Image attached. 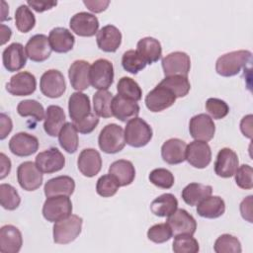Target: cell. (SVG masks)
Returning <instances> with one entry per match:
<instances>
[{
  "label": "cell",
  "instance_id": "ee69618b",
  "mask_svg": "<svg viewBox=\"0 0 253 253\" xmlns=\"http://www.w3.org/2000/svg\"><path fill=\"white\" fill-rule=\"evenodd\" d=\"M213 250L216 253H240L242 248L237 237L225 233L216 238L213 245Z\"/></svg>",
  "mask_w": 253,
  "mask_h": 253
},
{
  "label": "cell",
  "instance_id": "7bdbcfd3",
  "mask_svg": "<svg viewBox=\"0 0 253 253\" xmlns=\"http://www.w3.org/2000/svg\"><path fill=\"white\" fill-rule=\"evenodd\" d=\"M0 203L3 209L8 211L16 210L21 203L20 195L10 184L0 185Z\"/></svg>",
  "mask_w": 253,
  "mask_h": 253
},
{
  "label": "cell",
  "instance_id": "ffe728a7",
  "mask_svg": "<svg viewBox=\"0 0 253 253\" xmlns=\"http://www.w3.org/2000/svg\"><path fill=\"white\" fill-rule=\"evenodd\" d=\"M27 57L26 49L20 42L9 44L2 53L3 65L9 72L21 70L27 63Z\"/></svg>",
  "mask_w": 253,
  "mask_h": 253
},
{
  "label": "cell",
  "instance_id": "603a6c76",
  "mask_svg": "<svg viewBox=\"0 0 253 253\" xmlns=\"http://www.w3.org/2000/svg\"><path fill=\"white\" fill-rule=\"evenodd\" d=\"M90 64L86 60H75L68 69L71 87L76 91H84L90 86Z\"/></svg>",
  "mask_w": 253,
  "mask_h": 253
},
{
  "label": "cell",
  "instance_id": "7dc6e473",
  "mask_svg": "<svg viewBox=\"0 0 253 253\" xmlns=\"http://www.w3.org/2000/svg\"><path fill=\"white\" fill-rule=\"evenodd\" d=\"M148 178L154 186L161 189H170L175 182L172 172L165 168H156L152 170Z\"/></svg>",
  "mask_w": 253,
  "mask_h": 253
},
{
  "label": "cell",
  "instance_id": "4316f807",
  "mask_svg": "<svg viewBox=\"0 0 253 253\" xmlns=\"http://www.w3.org/2000/svg\"><path fill=\"white\" fill-rule=\"evenodd\" d=\"M51 49L57 53H66L73 48L75 38L72 33L63 27L53 28L48 35Z\"/></svg>",
  "mask_w": 253,
  "mask_h": 253
},
{
  "label": "cell",
  "instance_id": "f5cc1de1",
  "mask_svg": "<svg viewBox=\"0 0 253 253\" xmlns=\"http://www.w3.org/2000/svg\"><path fill=\"white\" fill-rule=\"evenodd\" d=\"M252 200L253 196L246 197L240 204V212L242 217L248 222L252 223Z\"/></svg>",
  "mask_w": 253,
  "mask_h": 253
},
{
  "label": "cell",
  "instance_id": "83f0119b",
  "mask_svg": "<svg viewBox=\"0 0 253 253\" xmlns=\"http://www.w3.org/2000/svg\"><path fill=\"white\" fill-rule=\"evenodd\" d=\"M68 112L72 123L87 117L92 112L89 97L79 91L72 93L68 99Z\"/></svg>",
  "mask_w": 253,
  "mask_h": 253
},
{
  "label": "cell",
  "instance_id": "c3c4849f",
  "mask_svg": "<svg viewBox=\"0 0 253 253\" xmlns=\"http://www.w3.org/2000/svg\"><path fill=\"white\" fill-rule=\"evenodd\" d=\"M172 235V230L167 222L154 224L147 230V238L158 244L168 241Z\"/></svg>",
  "mask_w": 253,
  "mask_h": 253
},
{
  "label": "cell",
  "instance_id": "b9f144b4",
  "mask_svg": "<svg viewBox=\"0 0 253 253\" xmlns=\"http://www.w3.org/2000/svg\"><path fill=\"white\" fill-rule=\"evenodd\" d=\"M145 60L136 51V49H129L124 52L122 56V65L124 69L131 74H136L146 66Z\"/></svg>",
  "mask_w": 253,
  "mask_h": 253
},
{
  "label": "cell",
  "instance_id": "816d5d0a",
  "mask_svg": "<svg viewBox=\"0 0 253 253\" xmlns=\"http://www.w3.org/2000/svg\"><path fill=\"white\" fill-rule=\"evenodd\" d=\"M72 124L74 125L77 131H79L80 133H83V134H88V133L92 132L95 129V127L97 126V125L99 124V117L95 113L91 112L84 119H82L78 122H73Z\"/></svg>",
  "mask_w": 253,
  "mask_h": 253
},
{
  "label": "cell",
  "instance_id": "d4e9b609",
  "mask_svg": "<svg viewBox=\"0 0 253 253\" xmlns=\"http://www.w3.org/2000/svg\"><path fill=\"white\" fill-rule=\"evenodd\" d=\"M187 144L180 138H170L161 146L163 160L171 165L180 164L186 160Z\"/></svg>",
  "mask_w": 253,
  "mask_h": 253
},
{
  "label": "cell",
  "instance_id": "7402d4cb",
  "mask_svg": "<svg viewBox=\"0 0 253 253\" xmlns=\"http://www.w3.org/2000/svg\"><path fill=\"white\" fill-rule=\"evenodd\" d=\"M98 47L105 52H115L122 43V33L114 25L104 26L96 36Z\"/></svg>",
  "mask_w": 253,
  "mask_h": 253
},
{
  "label": "cell",
  "instance_id": "91938a15",
  "mask_svg": "<svg viewBox=\"0 0 253 253\" xmlns=\"http://www.w3.org/2000/svg\"><path fill=\"white\" fill-rule=\"evenodd\" d=\"M11 35H12V30L9 27L2 24L1 25V45L5 44L10 40Z\"/></svg>",
  "mask_w": 253,
  "mask_h": 253
},
{
  "label": "cell",
  "instance_id": "836d02e7",
  "mask_svg": "<svg viewBox=\"0 0 253 253\" xmlns=\"http://www.w3.org/2000/svg\"><path fill=\"white\" fill-rule=\"evenodd\" d=\"M212 187L201 183H190L182 191V199L189 206H197L203 200L211 196Z\"/></svg>",
  "mask_w": 253,
  "mask_h": 253
},
{
  "label": "cell",
  "instance_id": "94428289",
  "mask_svg": "<svg viewBox=\"0 0 253 253\" xmlns=\"http://www.w3.org/2000/svg\"><path fill=\"white\" fill-rule=\"evenodd\" d=\"M1 4H2V17H1V21L3 22L7 17V14L9 13V7L7 6V4H6V2L5 1H2L1 2Z\"/></svg>",
  "mask_w": 253,
  "mask_h": 253
},
{
  "label": "cell",
  "instance_id": "3957f363",
  "mask_svg": "<svg viewBox=\"0 0 253 253\" xmlns=\"http://www.w3.org/2000/svg\"><path fill=\"white\" fill-rule=\"evenodd\" d=\"M98 143L103 152L108 154L118 153L126 145L125 130L117 124H109L100 131Z\"/></svg>",
  "mask_w": 253,
  "mask_h": 253
},
{
  "label": "cell",
  "instance_id": "30bf717a",
  "mask_svg": "<svg viewBox=\"0 0 253 253\" xmlns=\"http://www.w3.org/2000/svg\"><path fill=\"white\" fill-rule=\"evenodd\" d=\"M189 131L195 140L208 142L214 135L215 126L209 115L199 114L190 120Z\"/></svg>",
  "mask_w": 253,
  "mask_h": 253
},
{
  "label": "cell",
  "instance_id": "2e32d148",
  "mask_svg": "<svg viewBox=\"0 0 253 253\" xmlns=\"http://www.w3.org/2000/svg\"><path fill=\"white\" fill-rule=\"evenodd\" d=\"M69 26L72 32L80 37H92L98 33V18L88 12H79L70 19Z\"/></svg>",
  "mask_w": 253,
  "mask_h": 253
},
{
  "label": "cell",
  "instance_id": "8d00e7d4",
  "mask_svg": "<svg viewBox=\"0 0 253 253\" xmlns=\"http://www.w3.org/2000/svg\"><path fill=\"white\" fill-rule=\"evenodd\" d=\"M60 146L68 153H74L78 148V134L72 123H65L58 134Z\"/></svg>",
  "mask_w": 253,
  "mask_h": 253
},
{
  "label": "cell",
  "instance_id": "52a82bcc",
  "mask_svg": "<svg viewBox=\"0 0 253 253\" xmlns=\"http://www.w3.org/2000/svg\"><path fill=\"white\" fill-rule=\"evenodd\" d=\"M41 92L51 99L59 98L66 90V83L63 74L56 69L45 71L40 80Z\"/></svg>",
  "mask_w": 253,
  "mask_h": 253
},
{
  "label": "cell",
  "instance_id": "5bb4252c",
  "mask_svg": "<svg viewBox=\"0 0 253 253\" xmlns=\"http://www.w3.org/2000/svg\"><path fill=\"white\" fill-rule=\"evenodd\" d=\"M36 77L28 71L16 73L6 84V90L14 96H29L36 91Z\"/></svg>",
  "mask_w": 253,
  "mask_h": 253
},
{
  "label": "cell",
  "instance_id": "f907efd6",
  "mask_svg": "<svg viewBox=\"0 0 253 253\" xmlns=\"http://www.w3.org/2000/svg\"><path fill=\"white\" fill-rule=\"evenodd\" d=\"M235 182L237 186L244 190L253 188V170L250 165L243 164L235 172Z\"/></svg>",
  "mask_w": 253,
  "mask_h": 253
},
{
  "label": "cell",
  "instance_id": "f1b7e54d",
  "mask_svg": "<svg viewBox=\"0 0 253 253\" xmlns=\"http://www.w3.org/2000/svg\"><path fill=\"white\" fill-rule=\"evenodd\" d=\"M75 190L74 180L66 175L57 176L49 179L43 187L44 195L47 197L53 196H70Z\"/></svg>",
  "mask_w": 253,
  "mask_h": 253
},
{
  "label": "cell",
  "instance_id": "f6af8a7d",
  "mask_svg": "<svg viewBox=\"0 0 253 253\" xmlns=\"http://www.w3.org/2000/svg\"><path fill=\"white\" fill-rule=\"evenodd\" d=\"M172 250L175 253H197L200 250L199 242L191 234L175 235Z\"/></svg>",
  "mask_w": 253,
  "mask_h": 253
},
{
  "label": "cell",
  "instance_id": "f546056e",
  "mask_svg": "<svg viewBox=\"0 0 253 253\" xmlns=\"http://www.w3.org/2000/svg\"><path fill=\"white\" fill-rule=\"evenodd\" d=\"M65 113L63 109L57 105L47 107L44 117L43 128L49 136H57L65 124Z\"/></svg>",
  "mask_w": 253,
  "mask_h": 253
},
{
  "label": "cell",
  "instance_id": "11a10c76",
  "mask_svg": "<svg viewBox=\"0 0 253 253\" xmlns=\"http://www.w3.org/2000/svg\"><path fill=\"white\" fill-rule=\"evenodd\" d=\"M0 139L3 140L11 132L13 128L12 120L4 113L0 114Z\"/></svg>",
  "mask_w": 253,
  "mask_h": 253
},
{
  "label": "cell",
  "instance_id": "8992f818",
  "mask_svg": "<svg viewBox=\"0 0 253 253\" xmlns=\"http://www.w3.org/2000/svg\"><path fill=\"white\" fill-rule=\"evenodd\" d=\"M90 84L98 90H107L114 82L113 63L105 58L95 60L90 66Z\"/></svg>",
  "mask_w": 253,
  "mask_h": 253
},
{
  "label": "cell",
  "instance_id": "4dcf8cb0",
  "mask_svg": "<svg viewBox=\"0 0 253 253\" xmlns=\"http://www.w3.org/2000/svg\"><path fill=\"white\" fill-rule=\"evenodd\" d=\"M225 211V203L218 196H209L197 205V213L205 218H217Z\"/></svg>",
  "mask_w": 253,
  "mask_h": 253
},
{
  "label": "cell",
  "instance_id": "8fae6325",
  "mask_svg": "<svg viewBox=\"0 0 253 253\" xmlns=\"http://www.w3.org/2000/svg\"><path fill=\"white\" fill-rule=\"evenodd\" d=\"M175 101L176 96L168 88L159 84L147 93L144 100L146 108L153 113L161 112L171 107Z\"/></svg>",
  "mask_w": 253,
  "mask_h": 253
},
{
  "label": "cell",
  "instance_id": "9c48e42d",
  "mask_svg": "<svg viewBox=\"0 0 253 253\" xmlns=\"http://www.w3.org/2000/svg\"><path fill=\"white\" fill-rule=\"evenodd\" d=\"M42 172L32 161H25L18 166V183L26 191H36L39 189L42 183Z\"/></svg>",
  "mask_w": 253,
  "mask_h": 253
},
{
  "label": "cell",
  "instance_id": "6da1fadb",
  "mask_svg": "<svg viewBox=\"0 0 253 253\" xmlns=\"http://www.w3.org/2000/svg\"><path fill=\"white\" fill-rule=\"evenodd\" d=\"M251 51L245 49L224 53L217 58L215 62V71L223 77L237 75L242 68H245L251 62Z\"/></svg>",
  "mask_w": 253,
  "mask_h": 253
},
{
  "label": "cell",
  "instance_id": "ba28073f",
  "mask_svg": "<svg viewBox=\"0 0 253 253\" xmlns=\"http://www.w3.org/2000/svg\"><path fill=\"white\" fill-rule=\"evenodd\" d=\"M165 77L173 75L187 76L191 68L190 56L184 51H174L162 58L161 61Z\"/></svg>",
  "mask_w": 253,
  "mask_h": 253
},
{
  "label": "cell",
  "instance_id": "1f68e13d",
  "mask_svg": "<svg viewBox=\"0 0 253 253\" xmlns=\"http://www.w3.org/2000/svg\"><path fill=\"white\" fill-rule=\"evenodd\" d=\"M136 51L147 64H152L158 61L162 55L161 43L158 40L152 37H145L139 40L136 44Z\"/></svg>",
  "mask_w": 253,
  "mask_h": 253
},
{
  "label": "cell",
  "instance_id": "7c38bea8",
  "mask_svg": "<svg viewBox=\"0 0 253 253\" xmlns=\"http://www.w3.org/2000/svg\"><path fill=\"white\" fill-rule=\"evenodd\" d=\"M166 222L172 230V234H191L193 235L197 229V221L186 210L177 209L173 213L167 216Z\"/></svg>",
  "mask_w": 253,
  "mask_h": 253
},
{
  "label": "cell",
  "instance_id": "ab89813d",
  "mask_svg": "<svg viewBox=\"0 0 253 253\" xmlns=\"http://www.w3.org/2000/svg\"><path fill=\"white\" fill-rule=\"evenodd\" d=\"M15 23L21 33L30 32L36 25V18L28 5H20L15 12Z\"/></svg>",
  "mask_w": 253,
  "mask_h": 253
},
{
  "label": "cell",
  "instance_id": "7a4b0ae2",
  "mask_svg": "<svg viewBox=\"0 0 253 253\" xmlns=\"http://www.w3.org/2000/svg\"><path fill=\"white\" fill-rule=\"evenodd\" d=\"M82 223V217L76 214H70L66 218L54 222L53 241L57 244H68L74 241L81 233Z\"/></svg>",
  "mask_w": 253,
  "mask_h": 253
},
{
  "label": "cell",
  "instance_id": "6f0895ef",
  "mask_svg": "<svg viewBox=\"0 0 253 253\" xmlns=\"http://www.w3.org/2000/svg\"><path fill=\"white\" fill-rule=\"evenodd\" d=\"M240 129L246 137H252V115H247L241 120Z\"/></svg>",
  "mask_w": 253,
  "mask_h": 253
},
{
  "label": "cell",
  "instance_id": "f35d334b",
  "mask_svg": "<svg viewBox=\"0 0 253 253\" xmlns=\"http://www.w3.org/2000/svg\"><path fill=\"white\" fill-rule=\"evenodd\" d=\"M117 91L118 94L122 97L135 102L139 101L142 97V91L137 82L134 81L132 78L126 76L122 77L119 80L117 85Z\"/></svg>",
  "mask_w": 253,
  "mask_h": 253
},
{
  "label": "cell",
  "instance_id": "44dd1931",
  "mask_svg": "<svg viewBox=\"0 0 253 253\" xmlns=\"http://www.w3.org/2000/svg\"><path fill=\"white\" fill-rule=\"evenodd\" d=\"M78 170L85 177H94L102 168V158L100 153L94 148L83 149L77 159Z\"/></svg>",
  "mask_w": 253,
  "mask_h": 253
},
{
  "label": "cell",
  "instance_id": "5b68a950",
  "mask_svg": "<svg viewBox=\"0 0 253 253\" xmlns=\"http://www.w3.org/2000/svg\"><path fill=\"white\" fill-rule=\"evenodd\" d=\"M72 213V203L69 196L47 197L42 206V215L50 222L66 218Z\"/></svg>",
  "mask_w": 253,
  "mask_h": 253
},
{
  "label": "cell",
  "instance_id": "680465c9",
  "mask_svg": "<svg viewBox=\"0 0 253 253\" xmlns=\"http://www.w3.org/2000/svg\"><path fill=\"white\" fill-rule=\"evenodd\" d=\"M0 165H1L0 179L2 180L7 175H9V173L11 171V161L3 152L0 153Z\"/></svg>",
  "mask_w": 253,
  "mask_h": 253
},
{
  "label": "cell",
  "instance_id": "e575fe53",
  "mask_svg": "<svg viewBox=\"0 0 253 253\" xmlns=\"http://www.w3.org/2000/svg\"><path fill=\"white\" fill-rule=\"evenodd\" d=\"M178 208V201L173 194L166 193L155 198L150 204V211L153 214L166 217L173 213Z\"/></svg>",
  "mask_w": 253,
  "mask_h": 253
},
{
  "label": "cell",
  "instance_id": "60d3db41",
  "mask_svg": "<svg viewBox=\"0 0 253 253\" xmlns=\"http://www.w3.org/2000/svg\"><path fill=\"white\" fill-rule=\"evenodd\" d=\"M17 112L21 117H32L41 122L44 119V109L42 105L36 100H23L17 106Z\"/></svg>",
  "mask_w": 253,
  "mask_h": 253
},
{
  "label": "cell",
  "instance_id": "cb8c5ba5",
  "mask_svg": "<svg viewBox=\"0 0 253 253\" xmlns=\"http://www.w3.org/2000/svg\"><path fill=\"white\" fill-rule=\"evenodd\" d=\"M23 244L21 231L14 225L6 224L0 228V252L18 253Z\"/></svg>",
  "mask_w": 253,
  "mask_h": 253
},
{
  "label": "cell",
  "instance_id": "9f6ffc18",
  "mask_svg": "<svg viewBox=\"0 0 253 253\" xmlns=\"http://www.w3.org/2000/svg\"><path fill=\"white\" fill-rule=\"evenodd\" d=\"M83 4L91 11V12H94V13H100L102 11H105L109 4H110V1H86L84 0L83 1Z\"/></svg>",
  "mask_w": 253,
  "mask_h": 253
},
{
  "label": "cell",
  "instance_id": "ac0fdd59",
  "mask_svg": "<svg viewBox=\"0 0 253 253\" xmlns=\"http://www.w3.org/2000/svg\"><path fill=\"white\" fill-rule=\"evenodd\" d=\"M27 56L35 62L46 60L51 53V46L48 38L43 34H38L30 38L25 46Z\"/></svg>",
  "mask_w": 253,
  "mask_h": 253
},
{
  "label": "cell",
  "instance_id": "681fc988",
  "mask_svg": "<svg viewBox=\"0 0 253 253\" xmlns=\"http://www.w3.org/2000/svg\"><path fill=\"white\" fill-rule=\"evenodd\" d=\"M206 110L214 120H220L227 116L229 107L225 101L218 98H209L206 102Z\"/></svg>",
  "mask_w": 253,
  "mask_h": 253
},
{
  "label": "cell",
  "instance_id": "484cf974",
  "mask_svg": "<svg viewBox=\"0 0 253 253\" xmlns=\"http://www.w3.org/2000/svg\"><path fill=\"white\" fill-rule=\"evenodd\" d=\"M112 113L121 122H128L139 114V106L135 101L116 95L112 101Z\"/></svg>",
  "mask_w": 253,
  "mask_h": 253
},
{
  "label": "cell",
  "instance_id": "db71d44e",
  "mask_svg": "<svg viewBox=\"0 0 253 253\" xmlns=\"http://www.w3.org/2000/svg\"><path fill=\"white\" fill-rule=\"evenodd\" d=\"M27 5L31 8H33L35 11L42 13L46 10H50L54 6L57 5L56 1H34V0H29L27 1Z\"/></svg>",
  "mask_w": 253,
  "mask_h": 253
},
{
  "label": "cell",
  "instance_id": "bcb514c9",
  "mask_svg": "<svg viewBox=\"0 0 253 253\" xmlns=\"http://www.w3.org/2000/svg\"><path fill=\"white\" fill-rule=\"evenodd\" d=\"M120 187L121 186L116 177L109 173L101 176L98 179L96 184V192L103 198H109L114 196Z\"/></svg>",
  "mask_w": 253,
  "mask_h": 253
},
{
  "label": "cell",
  "instance_id": "74e56055",
  "mask_svg": "<svg viewBox=\"0 0 253 253\" xmlns=\"http://www.w3.org/2000/svg\"><path fill=\"white\" fill-rule=\"evenodd\" d=\"M159 85L168 88L176 96V98L185 97L191 89V84L188 77L182 75H173L165 77L159 83Z\"/></svg>",
  "mask_w": 253,
  "mask_h": 253
},
{
  "label": "cell",
  "instance_id": "d6a6232c",
  "mask_svg": "<svg viewBox=\"0 0 253 253\" xmlns=\"http://www.w3.org/2000/svg\"><path fill=\"white\" fill-rule=\"evenodd\" d=\"M109 173L116 177L121 187L130 185L135 177V169L129 160L120 159L114 161L109 167Z\"/></svg>",
  "mask_w": 253,
  "mask_h": 253
},
{
  "label": "cell",
  "instance_id": "d6986e66",
  "mask_svg": "<svg viewBox=\"0 0 253 253\" xmlns=\"http://www.w3.org/2000/svg\"><path fill=\"white\" fill-rule=\"evenodd\" d=\"M238 157L237 154L230 148H221L214 162V172L221 178L232 177L238 168Z\"/></svg>",
  "mask_w": 253,
  "mask_h": 253
},
{
  "label": "cell",
  "instance_id": "4fadbf2b",
  "mask_svg": "<svg viewBox=\"0 0 253 253\" xmlns=\"http://www.w3.org/2000/svg\"><path fill=\"white\" fill-rule=\"evenodd\" d=\"M186 160L195 168H206L211 161V150L206 141L194 140L187 145Z\"/></svg>",
  "mask_w": 253,
  "mask_h": 253
},
{
  "label": "cell",
  "instance_id": "d590c367",
  "mask_svg": "<svg viewBox=\"0 0 253 253\" xmlns=\"http://www.w3.org/2000/svg\"><path fill=\"white\" fill-rule=\"evenodd\" d=\"M113 94L108 90H99L93 95V108L94 113L98 117L111 118L112 113V101Z\"/></svg>",
  "mask_w": 253,
  "mask_h": 253
},
{
  "label": "cell",
  "instance_id": "277c9868",
  "mask_svg": "<svg viewBox=\"0 0 253 253\" xmlns=\"http://www.w3.org/2000/svg\"><path fill=\"white\" fill-rule=\"evenodd\" d=\"M125 138L129 146L136 148L145 146L152 138V128L141 118H133L126 123Z\"/></svg>",
  "mask_w": 253,
  "mask_h": 253
},
{
  "label": "cell",
  "instance_id": "9a60e30c",
  "mask_svg": "<svg viewBox=\"0 0 253 253\" xmlns=\"http://www.w3.org/2000/svg\"><path fill=\"white\" fill-rule=\"evenodd\" d=\"M9 149L16 156H30L39 149V140L35 135L21 131L11 137L9 140Z\"/></svg>",
  "mask_w": 253,
  "mask_h": 253
},
{
  "label": "cell",
  "instance_id": "e0dca14e",
  "mask_svg": "<svg viewBox=\"0 0 253 253\" xmlns=\"http://www.w3.org/2000/svg\"><path fill=\"white\" fill-rule=\"evenodd\" d=\"M38 168L45 174H51L61 170L65 165V157L55 147L40 152L36 157Z\"/></svg>",
  "mask_w": 253,
  "mask_h": 253
}]
</instances>
